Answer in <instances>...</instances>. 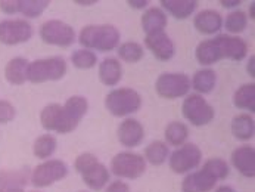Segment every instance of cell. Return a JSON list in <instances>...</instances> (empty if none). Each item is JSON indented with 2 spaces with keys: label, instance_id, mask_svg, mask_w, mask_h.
I'll return each instance as SVG.
<instances>
[{
  "label": "cell",
  "instance_id": "obj_1",
  "mask_svg": "<svg viewBox=\"0 0 255 192\" xmlns=\"http://www.w3.org/2000/svg\"><path fill=\"white\" fill-rule=\"evenodd\" d=\"M248 55V44L244 38L229 34H220L217 37L204 40L196 46L195 56L201 65H213L220 59L242 61Z\"/></svg>",
  "mask_w": 255,
  "mask_h": 192
},
{
  "label": "cell",
  "instance_id": "obj_2",
  "mask_svg": "<svg viewBox=\"0 0 255 192\" xmlns=\"http://www.w3.org/2000/svg\"><path fill=\"white\" fill-rule=\"evenodd\" d=\"M120 31L110 24H90L81 28L78 41L86 49H95L99 52H111L120 46Z\"/></svg>",
  "mask_w": 255,
  "mask_h": 192
},
{
  "label": "cell",
  "instance_id": "obj_3",
  "mask_svg": "<svg viewBox=\"0 0 255 192\" xmlns=\"http://www.w3.org/2000/svg\"><path fill=\"white\" fill-rule=\"evenodd\" d=\"M75 170L81 175L83 182L93 191L104 190L110 182V170L105 164H102L96 155L90 153L80 154L74 163Z\"/></svg>",
  "mask_w": 255,
  "mask_h": 192
},
{
  "label": "cell",
  "instance_id": "obj_4",
  "mask_svg": "<svg viewBox=\"0 0 255 192\" xmlns=\"http://www.w3.org/2000/svg\"><path fill=\"white\" fill-rule=\"evenodd\" d=\"M67 74V62L62 56H50L36 59L28 64L27 81L34 84L56 81Z\"/></svg>",
  "mask_w": 255,
  "mask_h": 192
},
{
  "label": "cell",
  "instance_id": "obj_5",
  "mask_svg": "<svg viewBox=\"0 0 255 192\" xmlns=\"http://www.w3.org/2000/svg\"><path fill=\"white\" fill-rule=\"evenodd\" d=\"M105 107L114 117L134 114L142 107V96L130 87L114 89L105 98Z\"/></svg>",
  "mask_w": 255,
  "mask_h": 192
},
{
  "label": "cell",
  "instance_id": "obj_6",
  "mask_svg": "<svg viewBox=\"0 0 255 192\" xmlns=\"http://www.w3.org/2000/svg\"><path fill=\"white\" fill-rule=\"evenodd\" d=\"M87 110H89V102L84 96H78V95L71 96L64 105H61L56 133L67 135L75 130L81 118L87 114Z\"/></svg>",
  "mask_w": 255,
  "mask_h": 192
},
{
  "label": "cell",
  "instance_id": "obj_7",
  "mask_svg": "<svg viewBox=\"0 0 255 192\" xmlns=\"http://www.w3.org/2000/svg\"><path fill=\"white\" fill-rule=\"evenodd\" d=\"M68 175V166L61 160H44L36 166L30 175V182L36 188H47L62 181Z\"/></svg>",
  "mask_w": 255,
  "mask_h": 192
},
{
  "label": "cell",
  "instance_id": "obj_8",
  "mask_svg": "<svg viewBox=\"0 0 255 192\" xmlns=\"http://www.w3.org/2000/svg\"><path fill=\"white\" fill-rule=\"evenodd\" d=\"M182 113L183 117L192 126H196V127L207 126L208 123L214 120V115H216L214 108L204 99L202 95H198V93H192L186 96V99L183 101Z\"/></svg>",
  "mask_w": 255,
  "mask_h": 192
},
{
  "label": "cell",
  "instance_id": "obj_9",
  "mask_svg": "<svg viewBox=\"0 0 255 192\" xmlns=\"http://www.w3.org/2000/svg\"><path fill=\"white\" fill-rule=\"evenodd\" d=\"M111 170L118 178L137 179L146 172L145 157L130 151L117 154L111 161Z\"/></svg>",
  "mask_w": 255,
  "mask_h": 192
},
{
  "label": "cell",
  "instance_id": "obj_10",
  "mask_svg": "<svg viewBox=\"0 0 255 192\" xmlns=\"http://www.w3.org/2000/svg\"><path fill=\"white\" fill-rule=\"evenodd\" d=\"M190 89V78L183 73H164L156 78L155 83L156 93L165 99H177L182 96H187Z\"/></svg>",
  "mask_w": 255,
  "mask_h": 192
},
{
  "label": "cell",
  "instance_id": "obj_11",
  "mask_svg": "<svg viewBox=\"0 0 255 192\" xmlns=\"http://www.w3.org/2000/svg\"><path fill=\"white\" fill-rule=\"evenodd\" d=\"M33 25L22 18L3 19L0 21V43L6 46H15L19 43H27L33 37Z\"/></svg>",
  "mask_w": 255,
  "mask_h": 192
},
{
  "label": "cell",
  "instance_id": "obj_12",
  "mask_svg": "<svg viewBox=\"0 0 255 192\" xmlns=\"http://www.w3.org/2000/svg\"><path fill=\"white\" fill-rule=\"evenodd\" d=\"M38 33L44 43L53 46L67 47L71 46L75 40V31L73 27L61 19H49L43 22Z\"/></svg>",
  "mask_w": 255,
  "mask_h": 192
},
{
  "label": "cell",
  "instance_id": "obj_13",
  "mask_svg": "<svg viewBox=\"0 0 255 192\" xmlns=\"http://www.w3.org/2000/svg\"><path fill=\"white\" fill-rule=\"evenodd\" d=\"M202 161V151L195 144H184L170 155L168 164L174 173H190Z\"/></svg>",
  "mask_w": 255,
  "mask_h": 192
},
{
  "label": "cell",
  "instance_id": "obj_14",
  "mask_svg": "<svg viewBox=\"0 0 255 192\" xmlns=\"http://www.w3.org/2000/svg\"><path fill=\"white\" fill-rule=\"evenodd\" d=\"M145 139L143 124L136 118H126L118 126V141L126 148L139 147Z\"/></svg>",
  "mask_w": 255,
  "mask_h": 192
},
{
  "label": "cell",
  "instance_id": "obj_15",
  "mask_svg": "<svg viewBox=\"0 0 255 192\" xmlns=\"http://www.w3.org/2000/svg\"><path fill=\"white\" fill-rule=\"evenodd\" d=\"M217 179L207 172L205 169H201L198 172H190L186 175V178L182 182V191L183 192H211L216 185H217Z\"/></svg>",
  "mask_w": 255,
  "mask_h": 192
},
{
  "label": "cell",
  "instance_id": "obj_16",
  "mask_svg": "<svg viewBox=\"0 0 255 192\" xmlns=\"http://www.w3.org/2000/svg\"><path fill=\"white\" fill-rule=\"evenodd\" d=\"M145 44L146 47L153 53V56L159 61H168L176 53L173 40L164 31L155 33V34H147L145 37Z\"/></svg>",
  "mask_w": 255,
  "mask_h": 192
},
{
  "label": "cell",
  "instance_id": "obj_17",
  "mask_svg": "<svg viewBox=\"0 0 255 192\" xmlns=\"http://www.w3.org/2000/svg\"><path fill=\"white\" fill-rule=\"evenodd\" d=\"M232 164L233 167L245 178L255 176V150L254 147L244 145L236 148L232 153Z\"/></svg>",
  "mask_w": 255,
  "mask_h": 192
},
{
  "label": "cell",
  "instance_id": "obj_18",
  "mask_svg": "<svg viewBox=\"0 0 255 192\" xmlns=\"http://www.w3.org/2000/svg\"><path fill=\"white\" fill-rule=\"evenodd\" d=\"M193 25L199 33L211 36V34L219 33L223 28V16L217 10L205 9V10H201L199 13H196L195 19H193Z\"/></svg>",
  "mask_w": 255,
  "mask_h": 192
},
{
  "label": "cell",
  "instance_id": "obj_19",
  "mask_svg": "<svg viewBox=\"0 0 255 192\" xmlns=\"http://www.w3.org/2000/svg\"><path fill=\"white\" fill-rule=\"evenodd\" d=\"M28 59L22 56L12 58L4 67V78L12 86H21L27 81L28 73Z\"/></svg>",
  "mask_w": 255,
  "mask_h": 192
},
{
  "label": "cell",
  "instance_id": "obj_20",
  "mask_svg": "<svg viewBox=\"0 0 255 192\" xmlns=\"http://www.w3.org/2000/svg\"><path fill=\"white\" fill-rule=\"evenodd\" d=\"M167 27V15L161 7H149L142 16V28L147 34H155L164 31Z\"/></svg>",
  "mask_w": 255,
  "mask_h": 192
},
{
  "label": "cell",
  "instance_id": "obj_21",
  "mask_svg": "<svg viewBox=\"0 0 255 192\" xmlns=\"http://www.w3.org/2000/svg\"><path fill=\"white\" fill-rule=\"evenodd\" d=\"M121 77H123V67L117 58H105L99 64V78L105 86L108 87L117 86Z\"/></svg>",
  "mask_w": 255,
  "mask_h": 192
},
{
  "label": "cell",
  "instance_id": "obj_22",
  "mask_svg": "<svg viewBox=\"0 0 255 192\" xmlns=\"http://www.w3.org/2000/svg\"><path fill=\"white\" fill-rule=\"evenodd\" d=\"M161 4L177 19L189 18L198 7L196 0H161Z\"/></svg>",
  "mask_w": 255,
  "mask_h": 192
},
{
  "label": "cell",
  "instance_id": "obj_23",
  "mask_svg": "<svg viewBox=\"0 0 255 192\" xmlns=\"http://www.w3.org/2000/svg\"><path fill=\"white\" fill-rule=\"evenodd\" d=\"M255 123L250 114H239L232 120V133L239 141H250L254 138Z\"/></svg>",
  "mask_w": 255,
  "mask_h": 192
},
{
  "label": "cell",
  "instance_id": "obj_24",
  "mask_svg": "<svg viewBox=\"0 0 255 192\" xmlns=\"http://www.w3.org/2000/svg\"><path fill=\"white\" fill-rule=\"evenodd\" d=\"M217 83V74L211 68H202L193 74V78L190 81L192 89L198 92V95H205L213 92Z\"/></svg>",
  "mask_w": 255,
  "mask_h": 192
},
{
  "label": "cell",
  "instance_id": "obj_25",
  "mask_svg": "<svg viewBox=\"0 0 255 192\" xmlns=\"http://www.w3.org/2000/svg\"><path fill=\"white\" fill-rule=\"evenodd\" d=\"M233 104L239 110H247L250 113L255 111V84H242L233 95Z\"/></svg>",
  "mask_w": 255,
  "mask_h": 192
},
{
  "label": "cell",
  "instance_id": "obj_26",
  "mask_svg": "<svg viewBox=\"0 0 255 192\" xmlns=\"http://www.w3.org/2000/svg\"><path fill=\"white\" fill-rule=\"evenodd\" d=\"M30 181L27 170H1L0 172V190L3 188H24Z\"/></svg>",
  "mask_w": 255,
  "mask_h": 192
},
{
  "label": "cell",
  "instance_id": "obj_27",
  "mask_svg": "<svg viewBox=\"0 0 255 192\" xmlns=\"http://www.w3.org/2000/svg\"><path fill=\"white\" fill-rule=\"evenodd\" d=\"M56 147H58V141L55 136H52L49 133L41 135L33 144V154L40 160H49L56 151Z\"/></svg>",
  "mask_w": 255,
  "mask_h": 192
},
{
  "label": "cell",
  "instance_id": "obj_28",
  "mask_svg": "<svg viewBox=\"0 0 255 192\" xmlns=\"http://www.w3.org/2000/svg\"><path fill=\"white\" fill-rule=\"evenodd\" d=\"M170 155L168 147L162 141H153L145 148V160L152 166H161Z\"/></svg>",
  "mask_w": 255,
  "mask_h": 192
},
{
  "label": "cell",
  "instance_id": "obj_29",
  "mask_svg": "<svg viewBox=\"0 0 255 192\" xmlns=\"http://www.w3.org/2000/svg\"><path fill=\"white\" fill-rule=\"evenodd\" d=\"M117 53L120 56V59L128 62V64H136L139 62L145 52H143V46L137 41H126L123 44H120L117 47Z\"/></svg>",
  "mask_w": 255,
  "mask_h": 192
},
{
  "label": "cell",
  "instance_id": "obj_30",
  "mask_svg": "<svg viewBox=\"0 0 255 192\" xmlns=\"http://www.w3.org/2000/svg\"><path fill=\"white\" fill-rule=\"evenodd\" d=\"M189 136V129L184 123L173 121L165 127V141L173 147H182Z\"/></svg>",
  "mask_w": 255,
  "mask_h": 192
},
{
  "label": "cell",
  "instance_id": "obj_31",
  "mask_svg": "<svg viewBox=\"0 0 255 192\" xmlns=\"http://www.w3.org/2000/svg\"><path fill=\"white\" fill-rule=\"evenodd\" d=\"M223 25L226 27V31L230 34H239L242 33L248 25V16L242 10H233L226 16V21H223Z\"/></svg>",
  "mask_w": 255,
  "mask_h": 192
},
{
  "label": "cell",
  "instance_id": "obj_32",
  "mask_svg": "<svg viewBox=\"0 0 255 192\" xmlns=\"http://www.w3.org/2000/svg\"><path fill=\"white\" fill-rule=\"evenodd\" d=\"M59 111L61 105L59 104H49L46 105L41 113H40V123L41 127L47 132H56L58 127V120H59Z\"/></svg>",
  "mask_w": 255,
  "mask_h": 192
},
{
  "label": "cell",
  "instance_id": "obj_33",
  "mask_svg": "<svg viewBox=\"0 0 255 192\" xmlns=\"http://www.w3.org/2000/svg\"><path fill=\"white\" fill-rule=\"evenodd\" d=\"M18 1H19L18 13H21L25 18L40 16L50 4L49 0H18Z\"/></svg>",
  "mask_w": 255,
  "mask_h": 192
},
{
  "label": "cell",
  "instance_id": "obj_34",
  "mask_svg": "<svg viewBox=\"0 0 255 192\" xmlns=\"http://www.w3.org/2000/svg\"><path fill=\"white\" fill-rule=\"evenodd\" d=\"M71 62L75 68L90 70L98 64V56L95 52H92L89 49H78L71 55Z\"/></svg>",
  "mask_w": 255,
  "mask_h": 192
},
{
  "label": "cell",
  "instance_id": "obj_35",
  "mask_svg": "<svg viewBox=\"0 0 255 192\" xmlns=\"http://www.w3.org/2000/svg\"><path fill=\"white\" fill-rule=\"evenodd\" d=\"M202 169H205L207 172H210L217 181H223V179H226L230 175L229 164L224 160H221V158H211V160L205 161L204 166H202Z\"/></svg>",
  "mask_w": 255,
  "mask_h": 192
},
{
  "label": "cell",
  "instance_id": "obj_36",
  "mask_svg": "<svg viewBox=\"0 0 255 192\" xmlns=\"http://www.w3.org/2000/svg\"><path fill=\"white\" fill-rule=\"evenodd\" d=\"M16 115V110L7 99H0V124L10 123Z\"/></svg>",
  "mask_w": 255,
  "mask_h": 192
},
{
  "label": "cell",
  "instance_id": "obj_37",
  "mask_svg": "<svg viewBox=\"0 0 255 192\" xmlns=\"http://www.w3.org/2000/svg\"><path fill=\"white\" fill-rule=\"evenodd\" d=\"M0 10L4 15H15L19 10V1L18 0H1Z\"/></svg>",
  "mask_w": 255,
  "mask_h": 192
},
{
  "label": "cell",
  "instance_id": "obj_38",
  "mask_svg": "<svg viewBox=\"0 0 255 192\" xmlns=\"http://www.w3.org/2000/svg\"><path fill=\"white\" fill-rule=\"evenodd\" d=\"M107 192H130V187L126 184V182H121V181H115L108 185V190Z\"/></svg>",
  "mask_w": 255,
  "mask_h": 192
},
{
  "label": "cell",
  "instance_id": "obj_39",
  "mask_svg": "<svg viewBox=\"0 0 255 192\" xmlns=\"http://www.w3.org/2000/svg\"><path fill=\"white\" fill-rule=\"evenodd\" d=\"M128 4L134 9H145L149 4V1L147 0H128Z\"/></svg>",
  "mask_w": 255,
  "mask_h": 192
},
{
  "label": "cell",
  "instance_id": "obj_40",
  "mask_svg": "<svg viewBox=\"0 0 255 192\" xmlns=\"http://www.w3.org/2000/svg\"><path fill=\"white\" fill-rule=\"evenodd\" d=\"M255 58L254 55L250 56V61H248V65H247V71L250 73V76L255 77Z\"/></svg>",
  "mask_w": 255,
  "mask_h": 192
},
{
  "label": "cell",
  "instance_id": "obj_41",
  "mask_svg": "<svg viewBox=\"0 0 255 192\" xmlns=\"http://www.w3.org/2000/svg\"><path fill=\"white\" fill-rule=\"evenodd\" d=\"M221 4L224 7H235L238 4H241V0H233V1H229V0H221Z\"/></svg>",
  "mask_w": 255,
  "mask_h": 192
},
{
  "label": "cell",
  "instance_id": "obj_42",
  "mask_svg": "<svg viewBox=\"0 0 255 192\" xmlns=\"http://www.w3.org/2000/svg\"><path fill=\"white\" fill-rule=\"evenodd\" d=\"M216 192H236L232 187H229V185H221V187H219L217 190H216Z\"/></svg>",
  "mask_w": 255,
  "mask_h": 192
},
{
  "label": "cell",
  "instance_id": "obj_43",
  "mask_svg": "<svg viewBox=\"0 0 255 192\" xmlns=\"http://www.w3.org/2000/svg\"><path fill=\"white\" fill-rule=\"evenodd\" d=\"M77 4H81V6H90V4H96V0H90V1H84V0H75Z\"/></svg>",
  "mask_w": 255,
  "mask_h": 192
},
{
  "label": "cell",
  "instance_id": "obj_44",
  "mask_svg": "<svg viewBox=\"0 0 255 192\" xmlns=\"http://www.w3.org/2000/svg\"><path fill=\"white\" fill-rule=\"evenodd\" d=\"M0 192H25L24 188H3L0 190Z\"/></svg>",
  "mask_w": 255,
  "mask_h": 192
},
{
  "label": "cell",
  "instance_id": "obj_45",
  "mask_svg": "<svg viewBox=\"0 0 255 192\" xmlns=\"http://www.w3.org/2000/svg\"><path fill=\"white\" fill-rule=\"evenodd\" d=\"M250 18L255 19V3H251V6H250Z\"/></svg>",
  "mask_w": 255,
  "mask_h": 192
},
{
  "label": "cell",
  "instance_id": "obj_46",
  "mask_svg": "<svg viewBox=\"0 0 255 192\" xmlns=\"http://www.w3.org/2000/svg\"><path fill=\"white\" fill-rule=\"evenodd\" d=\"M33 192H36V191H33Z\"/></svg>",
  "mask_w": 255,
  "mask_h": 192
}]
</instances>
